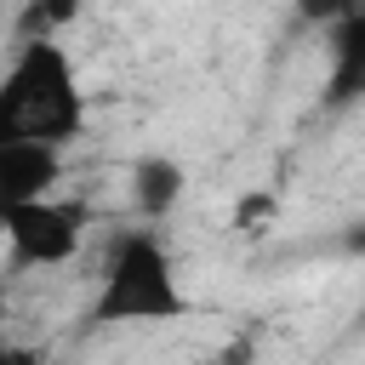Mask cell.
<instances>
[{"label": "cell", "instance_id": "6da1fadb", "mask_svg": "<svg viewBox=\"0 0 365 365\" xmlns=\"http://www.w3.org/2000/svg\"><path fill=\"white\" fill-rule=\"evenodd\" d=\"M188 314H194V297L177 274L171 245L154 234V222L114 234V245L97 268V291L86 302V325L125 331V325H177Z\"/></svg>", "mask_w": 365, "mask_h": 365}, {"label": "cell", "instance_id": "7a4b0ae2", "mask_svg": "<svg viewBox=\"0 0 365 365\" xmlns=\"http://www.w3.org/2000/svg\"><path fill=\"white\" fill-rule=\"evenodd\" d=\"M86 131V86L51 34H29L0 74V143H51L68 148Z\"/></svg>", "mask_w": 365, "mask_h": 365}, {"label": "cell", "instance_id": "3957f363", "mask_svg": "<svg viewBox=\"0 0 365 365\" xmlns=\"http://www.w3.org/2000/svg\"><path fill=\"white\" fill-rule=\"evenodd\" d=\"M0 228H6V251L17 268H63L86 245V205L63 194L11 200L0 205Z\"/></svg>", "mask_w": 365, "mask_h": 365}, {"label": "cell", "instance_id": "277c9868", "mask_svg": "<svg viewBox=\"0 0 365 365\" xmlns=\"http://www.w3.org/2000/svg\"><path fill=\"white\" fill-rule=\"evenodd\" d=\"M188 194V171L171 154H137L125 171V200L137 211V222H165Z\"/></svg>", "mask_w": 365, "mask_h": 365}, {"label": "cell", "instance_id": "5b68a950", "mask_svg": "<svg viewBox=\"0 0 365 365\" xmlns=\"http://www.w3.org/2000/svg\"><path fill=\"white\" fill-rule=\"evenodd\" d=\"M63 182V148L51 143H0V205L46 200Z\"/></svg>", "mask_w": 365, "mask_h": 365}, {"label": "cell", "instance_id": "8992f818", "mask_svg": "<svg viewBox=\"0 0 365 365\" xmlns=\"http://www.w3.org/2000/svg\"><path fill=\"white\" fill-rule=\"evenodd\" d=\"M325 34V108H354L365 103V11Z\"/></svg>", "mask_w": 365, "mask_h": 365}, {"label": "cell", "instance_id": "52a82bcc", "mask_svg": "<svg viewBox=\"0 0 365 365\" xmlns=\"http://www.w3.org/2000/svg\"><path fill=\"white\" fill-rule=\"evenodd\" d=\"M23 17H29L34 34H51V29L80 17V0H23Z\"/></svg>", "mask_w": 365, "mask_h": 365}, {"label": "cell", "instance_id": "ba28073f", "mask_svg": "<svg viewBox=\"0 0 365 365\" xmlns=\"http://www.w3.org/2000/svg\"><path fill=\"white\" fill-rule=\"evenodd\" d=\"M291 6H297V17L314 23V29H336V23H348L354 11H365V0H291Z\"/></svg>", "mask_w": 365, "mask_h": 365}, {"label": "cell", "instance_id": "9c48e42d", "mask_svg": "<svg viewBox=\"0 0 365 365\" xmlns=\"http://www.w3.org/2000/svg\"><path fill=\"white\" fill-rule=\"evenodd\" d=\"M0 365H46V354L29 348V342H6V348H0Z\"/></svg>", "mask_w": 365, "mask_h": 365}]
</instances>
